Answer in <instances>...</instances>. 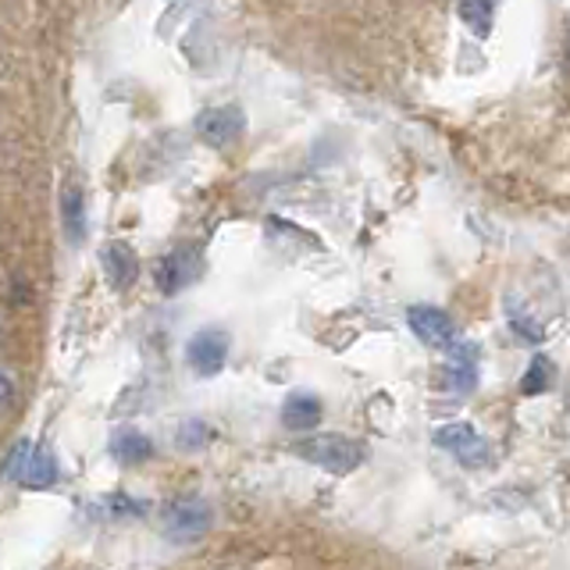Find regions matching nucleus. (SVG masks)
<instances>
[{
    "label": "nucleus",
    "mask_w": 570,
    "mask_h": 570,
    "mask_svg": "<svg viewBox=\"0 0 570 570\" xmlns=\"http://www.w3.org/2000/svg\"><path fill=\"white\" fill-rule=\"evenodd\" d=\"M293 453L307 463H317L321 471L332 474H350L364 463V445L346 435H311L293 445Z\"/></svg>",
    "instance_id": "nucleus-1"
},
{
    "label": "nucleus",
    "mask_w": 570,
    "mask_h": 570,
    "mask_svg": "<svg viewBox=\"0 0 570 570\" xmlns=\"http://www.w3.org/2000/svg\"><path fill=\"white\" fill-rule=\"evenodd\" d=\"M200 275H204V254H200V246H189V243L175 246L171 254H165L154 267V282L165 296L183 293L186 285H193Z\"/></svg>",
    "instance_id": "nucleus-2"
},
{
    "label": "nucleus",
    "mask_w": 570,
    "mask_h": 570,
    "mask_svg": "<svg viewBox=\"0 0 570 570\" xmlns=\"http://www.w3.org/2000/svg\"><path fill=\"white\" fill-rule=\"evenodd\" d=\"M160 528H165V534L175 542H193L210 528V507L200 495L171 499V503L160 510Z\"/></svg>",
    "instance_id": "nucleus-3"
},
{
    "label": "nucleus",
    "mask_w": 570,
    "mask_h": 570,
    "mask_svg": "<svg viewBox=\"0 0 570 570\" xmlns=\"http://www.w3.org/2000/svg\"><path fill=\"white\" fill-rule=\"evenodd\" d=\"M243 132H246V115L239 104H214L196 118V136L214 150L232 147L236 139H243Z\"/></svg>",
    "instance_id": "nucleus-4"
},
{
    "label": "nucleus",
    "mask_w": 570,
    "mask_h": 570,
    "mask_svg": "<svg viewBox=\"0 0 570 570\" xmlns=\"http://www.w3.org/2000/svg\"><path fill=\"white\" fill-rule=\"evenodd\" d=\"M228 346H232V338L225 328H200L186 343V361L200 379H214V374H222L228 361Z\"/></svg>",
    "instance_id": "nucleus-5"
},
{
    "label": "nucleus",
    "mask_w": 570,
    "mask_h": 570,
    "mask_svg": "<svg viewBox=\"0 0 570 570\" xmlns=\"http://www.w3.org/2000/svg\"><path fill=\"white\" fill-rule=\"evenodd\" d=\"M406 325L424 346H432V350H450L456 343L453 317L439 307H432V303H414V307L406 311Z\"/></svg>",
    "instance_id": "nucleus-6"
},
{
    "label": "nucleus",
    "mask_w": 570,
    "mask_h": 570,
    "mask_svg": "<svg viewBox=\"0 0 570 570\" xmlns=\"http://www.w3.org/2000/svg\"><path fill=\"white\" fill-rule=\"evenodd\" d=\"M435 445H442V450H450L460 456V463H468V468H481V460L489 456L485 442L478 439V432L471 424H442L435 432Z\"/></svg>",
    "instance_id": "nucleus-7"
},
{
    "label": "nucleus",
    "mask_w": 570,
    "mask_h": 570,
    "mask_svg": "<svg viewBox=\"0 0 570 570\" xmlns=\"http://www.w3.org/2000/svg\"><path fill=\"white\" fill-rule=\"evenodd\" d=\"M100 264H104L107 282H111V289H129L139 278V261L129 243H107L100 249Z\"/></svg>",
    "instance_id": "nucleus-8"
},
{
    "label": "nucleus",
    "mask_w": 570,
    "mask_h": 570,
    "mask_svg": "<svg viewBox=\"0 0 570 570\" xmlns=\"http://www.w3.org/2000/svg\"><path fill=\"white\" fill-rule=\"evenodd\" d=\"M478 382V353L474 346H450V356L442 364V385L450 392H471Z\"/></svg>",
    "instance_id": "nucleus-9"
},
{
    "label": "nucleus",
    "mask_w": 570,
    "mask_h": 570,
    "mask_svg": "<svg viewBox=\"0 0 570 570\" xmlns=\"http://www.w3.org/2000/svg\"><path fill=\"white\" fill-rule=\"evenodd\" d=\"M321 417H325V406H321V400L311 396V392H293V396L282 403V424L289 428V432H311V428L321 424Z\"/></svg>",
    "instance_id": "nucleus-10"
},
{
    "label": "nucleus",
    "mask_w": 570,
    "mask_h": 570,
    "mask_svg": "<svg viewBox=\"0 0 570 570\" xmlns=\"http://www.w3.org/2000/svg\"><path fill=\"white\" fill-rule=\"evenodd\" d=\"M495 11H499V0H460V4H456L460 22L474 36V40H489V36H492Z\"/></svg>",
    "instance_id": "nucleus-11"
},
{
    "label": "nucleus",
    "mask_w": 570,
    "mask_h": 570,
    "mask_svg": "<svg viewBox=\"0 0 570 570\" xmlns=\"http://www.w3.org/2000/svg\"><path fill=\"white\" fill-rule=\"evenodd\" d=\"M61 225H65L71 243H82V236H86V196L76 183H68L61 189Z\"/></svg>",
    "instance_id": "nucleus-12"
},
{
    "label": "nucleus",
    "mask_w": 570,
    "mask_h": 570,
    "mask_svg": "<svg viewBox=\"0 0 570 570\" xmlns=\"http://www.w3.org/2000/svg\"><path fill=\"white\" fill-rule=\"evenodd\" d=\"M26 489H50L58 481V463L47 450H29V460L22 463V474H18Z\"/></svg>",
    "instance_id": "nucleus-13"
},
{
    "label": "nucleus",
    "mask_w": 570,
    "mask_h": 570,
    "mask_svg": "<svg viewBox=\"0 0 570 570\" xmlns=\"http://www.w3.org/2000/svg\"><path fill=\"white\" fill-rule=\"evenodd\" d=\"M111 453L121 463H142V460L154 456V442L142 435V432H118L111 439Z\"/></svg>",
    "instance_id": "nucleus-14"
},
{
    "label": "nucleus",
    "mask_w": 570,
    "mask_h": 570,
    "mask_svg": "<svg viewBox=\"0 0 570 570\" xmlns=\"http://www.w3.org/2000/svg\"><path fill=\"white\" fill-rule=\"evenodd\" d=\"M552 385V364L546 361V356H534L524 382H521V392L524 396H539V392H546Z\"/></svg>",
    "instance_id": "nucleus-15"
},
{
    "label": "nucleus",
    "mask_w": 570,
    "mask_h": 570,
    "mask_svg": "<svg viewBox=\"0 0 570 570\" xmlns=\"http://www.w3.org/2000/svg\"><path fill=\"white\" fill-rule=\"evenodd\" d=\"M204 442H207L204 421H186L183 428H178V445H183V450H200Z\"/></svg>",
    "instance_id": "nucleus-16"
},
{
    "label": "nucleus",
    "mask_w": 570,
    "mask_h": 570,
    "mask_svg": "<svg viewBox=\"0 0 570 570\" xmlns=\"http://www.w3.org/2000/svg\"><path fill=\"white\" fill-rule=\"evenodd\" d=\"M29 450H32L29 442H18L14 450H11V456H8V463H4V471H0V474H4L8 481H18V474H22V463L29 460Z\"/></svg>",
    "instance_id": "nucleus-17"
},
{
    "label": "nucleus",
    "mask_w": 570,
    "mask_h": 570,
    "mask_svg": "<svg viewBox=\"0 0 570 570\" xmlns=\"http://www.w3.org/2000/svg\"><path fill=\"white\" fill-rule=\"evenodd\" d=\"M513 332H521L524 338H528V343H542V338H546V325H539V321H534V317H517L513 314Z\"/></svg>",
    "instance_id": "nucleus-18"
},
{
    "label": "nucleus",
    "mask_w": 570,
    "mask_h": 570,
    "mask_svg": "<svg viewBox=\"0 0 570 570\" xmlns=\"http://www.w3.org/2000/svg\"><path fill=\"white\" fill-rule=\"evenodd\" d=\"M107 507H111V513H118V517H121V513H139V510H142L139 503H132V499H125V495H115Z\"/></svg>",
    "instance_id": "nucleus-19"
},
{
    "label": "nucleus",
    "mask_w": 570,
    "mask_h": 570,
    "mask_svg": "<svg viewBox=\"0 0 570 570\" xmlns=\"http://www.w3.org/2000/svg\"><path fill=\"white\" fill-rule=\"evenodd\" d=\"M11 396H14V389H11V379L4 371H0V403H11Z\"/></svg>",
    "instance_id": "nucleus-20"
}]
</instances>
